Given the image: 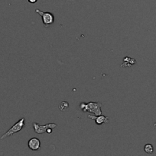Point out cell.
Instances as JSON below:
<instances>
[{
	"label": "cell",
	"mask_w": 156,
	"mask_h": 156,
	"mask_svg": "<svg viewBox=\"0 0 156 156\" xmlns=\"http://www.w3.org/2000/svg\"><path fill=\"white\" fill-rule=\"evenodd\" d=\"M88 118L92 119V120H94V121L96 122V123L97 125H102V123H106L109 122V117H105L103 115H99V116H93V115H88Z\"/></svg>",
	"instance_id": "8992f818"
},
{
	"label": "cell",
	"mask_w": 156,
	"mask_h": 156,
	"mask_svg": "<svg viewBox=\"0 0 156 156\" xmlns=\"http://www.w3.org/2000/svg\"><path fill=\"white\" fill-rule=\"evenodd\" d=\"M33 128L35 129V133L38 134H43L46 133L48 128H54L57 127V124L55 123H47L45 125H39L37 123H33Z\"/></svg>",
	"instance_id": "277c9868"
},
{
	"label": "cell",
	"mask_w": 156,
	"mask_h": 156,
	"mask_svg": "<svg viewBox=\"0 0 156 156\" xmlns=\"http://www.w3.org/2000/svg\"><path fill=\"white\" fill-rule=\"evenodd\" d=\"M52 130H53V128H48V129H47V131H46V133L50 134L52 133Z\"/></svg>",
	"instance_id": "9c48e42d"
},
{
	"label": "cell",
	"mask_w": 156,
	"mask_h": 156,
	"mask_svg": "<svg viewBox=\"0 0 156 156\" xmlns=\"http://www.w3.org/2000/svg\"><path fill=\"white\" fill-rule=\"evenodd\" d=\"M24 121H25V119H24V117L21 118V120H18L17 123H15V124H14L13 126L6 133H4L1 137H0V140H2L3 139L6 138V137L11 136L14 135V134L16 133L20 132V131L24 127V126H25Z\"/></svg>",
	"instance_id": "7a4b0ae2"
},
{
	"label": "cell",
	"mask_w": 156,
	"mask_h": 156,
	"mask_svg": "<svg viewBox=\"0 0 156 156\" xmlns=\"http://www.w3.org/2000/svg\"><path fill=\"white\" fill-rule=\"evenodd\" d=\"M68 108H69V103L67 101H62L59 105V109L62 111H66Z\"/></svg>",
	"instance_id": "ba28073f"
},
{
	"label": "cell",
	"mask_w": 156,
	"mask_h": 156,
	"mask_svg": "<svg viewBox=\"0 0 156 156\" xmlns=\"http://www.w3.org/2000/svg\"><path fill=\"white\" fill-rule=\"evenodd\" d=\"M144 150H145V152H146V153L151 154L153 153V152H154V148H153L152 145L148 143V144L145 145V147H144Z\"/></svg>",
	"instance_id": "52a82bcc"
},
{
	"label": "cell",
	"mask_w": 156,
	"mask_h": 156,
	"mask_svg": "<svg viewBox=\"0 0 156 156\" xmlns=\"http://www.w3.org/2000/svg\"><path fill=\"white\" fill-rule=\"evenodd\" d=\"M35 12L38 15H41V18H42V22L44 24V27H48L49 26L51 25L54 22V16L50 12H41L38 9L35 10Z\"/></svg>",
	"instance_id": "3957f363"
},
{
	"label": "cell",
	"mask_w": 156,
	"mask_h": 156,
	"mask_svg": "<svg viewBox=\"0 0 156 156\" xmlns=\"http://www.w3.org/2000/svg\"><path fill=\"white\" fill-rule=\"evenodd\" d=\"M28 2L32 3V4H34V3L37 2V1H38V0H28Z\"/></svg>",
	"instance_id": "30bf717a"
},
{
	"label": "cell",
	"mask_w": 156,
	"mask_h": 156,
	"mask_svg": "<svg viewBox=\"0 0 156 156\" xmlns=\"http://www.w3.org/2000/svg\"><path fill=\"white\" fill-rule=\"evenodd\" d=\"M101 108L102 105L98 102H89L87 104L82 102L80 105V108L83 112L92 113L96 116H99L102 114Z\"/></svg>",
	"instance_id": "6da1fadb"
},
{
	"label": "cell",
	"mask_w": 156,
	"mask_h": 156,
	"mask_svg": "<svg viewBox=\"0 0 156 156\" xmlns=\"http://www.w3.org/2000/svg\"><path fill=\"white\" fill-rule=\"evenodd\" d=\"M28 146L32 151H37L41 147V141L38 138H32L28 143Z\"/></svg>",
	"instance_id": "5b68a950"
}]
</instances>
